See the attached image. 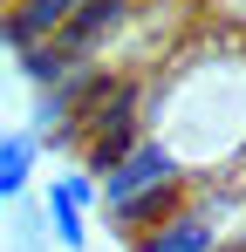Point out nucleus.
<instances>
[{
  "label": "nucleus",
  "mask_w": 246,
  "mask_h": 252,
  "mask_svg": "<svg viewBox=\"0 0 246 252\" xmlns=\"http://www.w3.org/2000/svg\"><path fill=\"white\" fill-rule=\"evenodd\" d=\"M0 7H14V0H0Z\"/></svg>",
  "instance_id": "obj_7"
},
{
  "label": "nucleus",
  "mask_w": 246,
  "mask_h": 252,
  "mask_svg": "<svg viewBox=\"0 0 246 252\" xmlns=\"http://www.w3.org/2000/svg\"><path fill=\"white\" fill-rule=\"evenodd\" d=\"M48 157V143H41L28 123H14L7 136H0V205H28V184H35V164Z\"/></svg>",
  "instance_id": "obj_4"
},
{
  "label": "nucleus",
  "mask_w": 246,
  "mask_h": 252,
  "mask_svg": "<svg viewBox=\"0 0 246 252\" xmlns=\"http://www.w3.org/2000/svg\"><path fill=\"white\" fill-rule=\"evenodd\" d=\"M151 136H164L192 177H240L246 170V48H178L151 68Z\"/></svg>",
  "instance_id": "obj_1"
},
{
  "label": "nucleus",
  "mask_w": 246,
  "mask_h": 252,
  "mask_svg": "<svg viewBox=\"0 0 246 252\" xmlns=\"http://www.w3.org/2000/svg\"><path fill=\"white\" fill-rule=\"evenodd\" d=\"M41 205H48V198H41ZM48 232H55V246H62V252H89V211L48 205Z\"/></svg>",
  "instance_id": "obj_5"
},
{
  "label": "nucleus",
  "mask_w": 246,
  "mask_h": 252,
  "mask_svg": "<svg viewBox=\"0 0 246 252\" xmlns=\"http://www.w3.org/2000/svg\"><path fill=\"white\" fill-rule=\"evenodd\" d=\"M185 198H192V170H185V157L164 136H144L117 170H103V225L123 246L144 239L151 225H164Z\"/></svg>",
  "instance_id": "obj_2"
},
{
  "label": "nucleus",
  "mask_w": 246,
  "mask_h": 252,
  "mask_svg": "<svg viewBox=\"0 0 246 252\" xmlns=\"http://www.w3.org/2000/svg\"><path fill=\"white\" fill-rule=\"evenodd\" d=\"M55 232H48V205H14V252H48Z\"/></svg>",
  "instance_id": "obj_6"
},
{
  "label": "nucleus",
  "mask_w": 246,
  "mask_h": 252,
  "mask_svg": "<svg viewBox=\"0 0 246 252\" xmlns=\"http://www.w3.org/2000/svg\"><path fill=\"white\" fill-rule=\"evenodd\" d=\"M76 14L82 0H14V7H0V41H7V55H28V48L55 41Z\"/></svg>",
  "instance_id": "obj_3"
}]
</instances>
